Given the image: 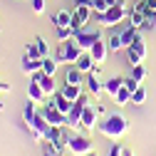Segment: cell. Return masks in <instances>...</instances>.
Listing matches in <instances>:
<instances>
[{"instance_id": "6da1fadb", "label": "cell", "mask_w": 156, "mask_h": 156, "mask_svg": "<svg viewBox=\"0 0 156 156\" xmlns=\"http://www.w3.org/2000/svg\"><path fill=\"white\" fill-rule=\"evenodd\" d=\"M97 129H99V134H102V136H107V139L119 141L122 136L126 134V129H129V122L124 119L122 114H107L104 119H102V124L97 126Z\"/></svg>"}, {"instance_id": "7a4b0ae2", "label": "cell", "mask_w": 156, "mask_h": 156, "mask_svg": "<svg viewBox=\"0 0 156 156\" xmlns=\"http://www.w3.org/2000/svg\"><path fill=\"white\" fill-rule=\"evenodd\" d=\"M84 50L77 45V40L72 37V40H62L60 45H57V52H55V60L57 62H65V65H74L77 60H80V55Z\"/></svg>"}, {"instance_id": "3957f363", "label": "cell", "mask_w": 156, "mask_h": 156, "mask_svg": "<svg viewBox=\"0 0 156 156\" xmlns=\"http://www.w3.org/2000/svg\"><path fill=\"white\" fill-rule=\"evenodd\" d=\"M129 12H131V8L119 3V5H114L112 10H107L104 15H97V17H99V23L104 27H116V25H122L124 20H129Z\"/></svg>"}, {"instance_id": "277c9868", "label": "cell", "mask_w": 156, "mask_h": 156, "mask_svg": "<svg viewBox=\"0 0 156 156\" xmlns=\"http://www.w3.org/2000/svg\"><path fill=\"white\" fill-rule=\"evenodd\" d=\"M144 60H146V42H144V37L139 35L136 40L126 47V62L131 65V67H136V65H144Z\"/></svg>"}, {"instance_id": "5b68a950", "label": "cell", "mask_w": 156, "mask_h": 156, "mask_svg": "<svg viewBox=\"0 0 156 156\" xmlns=\"http://www.w3.org/2000/svg\"><path fill=\"white\" fill-rule=\"evenodd\" d=\"M67 151L74 154V156H84V154L94 151V146H92V139H89V136L72 134V136H69V141H67Z\"/></svg>"}, {"instance_id": "8992f818", "label": "cell", "mask_w": 156, "mask_h": 156, "mask_svg": "<svg viewBox=\"0 0 156 156\" xmlns=\"http://www.w3.org/2000/svg\"><path fill=\"white\" fill-rule=\"evenodd\" d=\"M92 12H94L92 5H74V10H72V20H69V25L74 27V32H80V30L87 27Z\"/></svg>"}, {"instance_id": "52a82bcc", "label": "cell", "mask_w": 156, "mask_h": 156, "mask_svg": "<svg viewBox=\"0 0 156 156\" xmlns=\"http://www.w3.org/2000/svg\"><path fill=\"white\" fill-rule=\"evenodd\" d=\"M87 104H89V94H82L80 99L74 102L72 112L67 114V126H69V129H77V126H80V122H82V112H84Z\"/></svg>"}, {"instance_id": "ba28073f", "label": "cell", "mask_w": 156, "mask_h": 156, "mask_svg": "<svg viewBox=\"0 0 156 156\" xmlns=\"http://www.w3.org/2000/svg\"><path fill=\"white\" fill-rule=\"evenodd\" d=\"M74 40H77V45H80L82 50H92L94 47V42H99L102 40V32L99 30H80V32H74Z\"/></svg>"}, {"instance_id": "9c48e42d", "label": "cell", "mask_w": 156, "mask_h": 156, "mask_svg": "<svg viewBox=\"0 0 156 156\" xmlns=\"http://www.w3.org/2000/svg\"><path fill=\"white\" fill-rule=\"evenodd\" d=\"M40 112L45 114V119H47V124H50V126H67V114H62V112L57 109L52 102H50V104H45Z\"/></svg>"}, {"instance_id": "30bf717a", "label": "cell", "mask_w": 156, "mask_h": 156, "mask_svg": "<svg viewBox=\"0 0 156 156\" xmlns=\"http://www.w3.org/2000/svg\"><path fill=\"white\" fill-rule=\"evenodd\" d=\"M84 84H87V89H89V94H92V97H99V94L104 92V82H99V65H97V67L87 74Z\"/></svg>"}, {"instance_id": "8fae6325", "label": "cell", "mask_w": 156, "mask_h": 156, "mask_svg": "<svg viewBox=\"0 0 156 156\" xmlns=\"http://www.w3.org/2000/svg\"><path fill=\"white\" fill-rule=\"evenodd\" d=\"M27 99H32L35 104H45L47 102V94L42 89V84L35 80V77H30V84H27Z\"/></svg>"}, {"instance_id": "7c38bea8", "label": "cell", "mask_w": 156, "mask_h": 156, "mask_svg": "<svg viewBox=\"0 0 156 156\" xmlns=\"http://www.w3.org/2000/svg\"><path fill=\"white\" fill-rule=\"evenodd\" d=\"M69 136H72V134H67V126H52L50 134H47V139H50L52 144H57L60 149H67Z\"/></svg>"}, {"instance_id": "4fadbf2b", "label": "cell", "mask_w": 156, "mask_h": 156, "mask_svg": "<svg viewBox=\"0 0 156 156\" xmlns=\"http://www.w3.org/2000/svg\"><path fill=\"white\" fill-rule=\"evenodd\" d=\"M97 116H99V114H97V109H94L92 104H87V107H84V112H82V122H80V126H82L84 131L97 129V126H99V124H97Z\"/></svg>"}, {"instance_id": "5bb4252c", "label": "cell", "mask_w": 156, "mask_h": 156, "mask_svg": "<svg viewBox=\"0 0 156 156\" xmlns=\"http://www.w3.org/2000/svg\"><path fill=\"white\" fill-rule=\"evenodd\" d=\"M32 77L42 84V89H45L47 97H55V94H57V84H55V77H52V74H45V72L40 69V72H35Z\"/></svg>"}, {"instance_id": "9a60e30c", "label": "cell", "mask_w": 156, "mask_h": 156, "mask_svg": "<svg viewBox=\"0 0 156 156\" xmlns=\"http://www.w3.org/2000/svg\"><path fill=\"white\" fill-rule=\"evenodd\" d=\"M146 17H149V15L144 12V8L136 3V5L131 8V12H129V25H131V27H136V30H141V27H144V23H146Z\"/></svg>"}, {"instance_id": "2e32d148", "label": "cell", "mask_w": 156, "mask_h": 156, "mask_svg": "<svg viewBox=\"0 0 156 156\" xmlns=\"http://www.w3.org/2000/svg\"><path fill=\"white\" fill-rule=\"evenodd\" d=\"M74 67L80 69V72H84V74H89L94 67H97V62H94V57H92V52L89 50H84L82 55H80V60L74 62Z\"/></svg>"}, {"instance_id": "e0dca14e", "label": "cell", "mask_w": 156, "mask_h": 156, "mask_svg": "<svg viewBox=\"0 0 156 156\" xmlns=\"http://www.w3.org/2000/svg\"><path fill=\"white\" fill-rule=\"evenodd\" d=\"M89 52H92V57H94V62H97V65H104L107 55H109V47H107L104 40H99V42H94V47H92Z\"/></svg>"}, {"instance_id": "ac0fdd59", "label": "cell", "mask_w": 156, "mask_h": 156, "mask_svg": "<svg viewBox=\"0 0 156 156\" xmlns=\"http://www.w3.org/2000/svg\"><path fill=\"white\" fill-rule=\"evenodd\" d=\"M84 72H80L74 65L72 67H67V72H65V84H84Z\"/></svg>"}, {"instance_id": "d6986e66", "label": "cell", "mask_w": 156, "mask_h": 156, "mask_svg": "<svg viewBox=\"0 0 156 156\" xmlns=\"http://www.w3.org/2000/svg\"><path fill=\"white\" fill-rule=\"evenodd\" d=\"M42 69V57H37V60H32L30 55L23 57V72L25 74H35V72H40Z\"/></svg>"}, {"instance_id": "ffe728a7", "label": "cell", "mask_w": 156, "mask_h": 156, "mask_svg": "<svg viewBox=\"0 0 156 156\" xmlns=\"http://www.w3.org/2000/svg\"><path fill=\"white\" fill-rule=\"evenodd\" d=\"M52 104H55L57 109H60L62 114H69V112H72V107H74V102H69V99H67V97H65L62 92H57V94L52 97Z\"/></svg>"}, {"instance_id": "44dd1931", "label": "cell", "mask_w": 156, "mask_h": 156, "mask_svg": "<svg viewBox=\"0 0 156 156\" xmlns=\"http://www.w3.org/2000/svg\"><path fill=\"white\" fill-rule=\"evenodd\" d=\"M65 97H67V99L69 102H77V99H80V97L84 94V89H82V84H62V89H60Z\"/></svg>"}, {"instance_id": "7402d4cb", "label": "cell", "mask_w": 156, "mask_h": 156, "mask_svg": "<svg viewBox=\"0 0 156 156\" xmlns=\"http://www.w3.org/2000/svg\"><path fill=\"white\" fill-rule=\"evenodd\" d=\"M124 87V80L122 77H109V80L104 82V92L109 94V97H116V92H119Z\"/></svg>"}, {"instance_id": "603a6c76", "label": "cell", "mask_w": 156, "mask_h": 156, "mask_svg": "<svg viewBox=\"0 0 156 156\" xmlns=\"http://www.w3.org/2000/svg\"><path fill=\"white\" fill-rule=\"evenodd\" d=\"M119 3H122V0H94V5H92V8H94L97 15H104L107 10H112L114 5H119Z\"/></svg>"}, {"instance_id": "cb8c5ba5", "label": "cell", "mask_w": 156, "mask_h": 156, "mask_svg": "<svg viewBox=\"0 0 156 156\" xmlns=\"http://www.w3.org/2000/svg\"><path fill=\"white\" fill-rule=\"evenodd\" d=\"M119 35H122V42H124V47H129V45L136 40V37H139V30H136V27H131V25H126V27H124Z\"/></svg>"}, {"instance_id": "d4e9b609", "label": "cell", "mask_w": 156, "mask_h": 156, "mask_svg": "<svg viewBox=\"0 0 156 156\" xmlns=\"http://www.w3.org/2000/svg\"><path fill=\"white\" fill-rule=\"evenodd\" d=\"M114 102H116V107H126L129 102H131V89L124 84L119 92H116V97H114Z\"/></svg>"}, {"instance_id": "484cf974", "label": "cell", "mask_w": 156, "mask_h": 156, "mask_svg": "<svg viewBox=\"0 0 156 156\" xmlns=\"http://www.w3.org/2000/svg\"><path fill=\"white\" fill-rule=\"evenodd\" d=\"M42 151H45V156H62L65 149H60L57 144H52L50 139H42Z\"/></svg>"}, {"instance_id": "4316f807", "label": "cell", "mask_w": 156, "mask_h": 156, "mask_svg": "<svg viewBox=\"0 0 156 156\" xmlns=\"http://www.w3.org/2000/svg\"><path fill=\"white\" fill-rule=\"evenodd\" d=\"M69 20H72V12L69 10H60L55 17H52V23L57 25V27H65V25H69Z\"/></svg>"}, {"instance_id": "83f0119b", "label": "cell", "mask_w": 156, "mask_h": 156, "mask_svg": "<svg viewBox=\"0 0 156 156\" xmlns=\"http://www.w3.org/2000/svg\"><path fill=\"white\" fill-rule=\"evenodd\" d=\"M57 65H60V62H57L55 57H50V55H47V57H42V72H45V74H52V77H55Z\"/></svg>"}, {"instance_id": "f1b7e54d", "label": "cell", "mask_w": 156, "mask_h": 156, "mask_svg": "<svg viewBox=\"0 0 156 156\" xmlns=\"http://www.w3.org/2000/svg\"><path fill=\"white\" fill-rule=\"evenodd\" d=\"M107 47H109V52H122V50H126L124 42H122V35H112L109 42H107Z\"/></svg>"}, {"instance_id": "f546056e", "label": "cell", "mask_w": 156, "mask_h": 156, "mask_svg": "<svg viewBox=\"0 0 156 156\" xmlns=\"http://www.w3.org/2000/svg\"><path fill=\"white\" fill-rule=\"evenodd\" d=\"M74 37V27L72 25H65V27H57V40H72Z\"/></svg>"}, {"instance_id": "4dcf8cb0", "label": "cell", "mask_w": 156, "mask_h": 156, "mask_svg": "<svg viewBox=\"0 0 156 156\" xmlns=\"http://www.w3.org/2000/svg\"><path fill=\"white\" fill-rule=\"evenodd\" d=\"M146 102V89L144 87H139V89H136L134 94H131V104H136V107H141Z\"/></svg>"}, {"instance_id": "1f68e13d", "label": "cell", "mask_w": 156, "mask_h": 156, "mask_svg": "<svg viewBox=\"0 0 156 156\" xmlns=\"http://www.w3.org/2000/svg\"><path fill=\"white\" fill-rule=\"evenodd\" d=\"M131 77L136 82H144L146 80V67L144 65H136V67H131Z\"/></svg>"}, {"instance_id": "d6a6232c", "label": "cell", "mask_w": 156, "mask_h": 156, "mask_svg": "<svg viewBox=\"0 0 156 156\" xmlns=\"http://www.w3.org/2000/svg\"><path fill=\"white\" fill-rule=\"evenodd\" d=\"M139 5L144 8L146 15H156V0H139Z\"/></svg>"}, {"instance_id": "836d02e7", "label": "cell", "mask_w": 156, "mask_h": 156, "mask_svg": "<svg viewBox=\"0 0 156 156\" xmlns=\"http://www.w3.org/2000/svg\"><path fill=\"white\" fill-rule=\"evenodd\" d=\"M35 42H37V47H40V55H42V57H47V55H50V47H47V42H45V37L37 35V37H35Z\"/></svg>"}, {"instance_id": "e575fe53", "label": "cell", "mask_w": 156, "mask_h": 156, "mask_svg": "<svg viewBox=\"0 0 156 156\" xmlns=\"http://www.w3.org/2000/svg\"><path fill=\"white\" fill-rule=\"evenodd\" d=\"M25 55H30L32 60H37V57H42V55H40V47H37V42H32V45H27V50H25Z\"/></svg>"}, {"instance_id": "d590c367", "label": "cell", "mask_w": 156, "mask_h": 156, "mask_svg": "<svg viewBox=\"0 0 156 156\" xmlns=\"http://www.w3.org/2000/svg\"><path fill=\"white\" fill-rule=\"evenodd\" d=\"M30 5H32V12H37V15L45 12V0H30Z\"/></svg>"}, {"instance_id": "8d00e7d4", "label": "cell", "mask_w": 156, "mask_h": 156, "mask_svg": "<svg viewBox=\"0 0 156 156\" xmlns=\"http://www.w3.org/2000/svg\"><path fill=\"white\" fill-rule=\"evenodd\" d=\"M107 156H124V146H122V144H112Z\"/></svg>"}, {"instance_id": "74e56055", "label": "cell", "mask_w": 156, "mask_h": 156, "mask_svg": "<svg viewBox=\"0 0 156 156\" xmlns=\"http://www.w3.org/2000/svg\"><path fill=\"white\" fill-rule=\"evenodd\" d=\"M94 109H97V114H102V116H107V109H104V104H99V102H97V104H92Z\"/></svg>"}, {"instance_id": "f35d334b", "label": "cell", "mask_w": 156, "mask_h": 156, "mask_svg": "<svg viewBox=\"0 0 156 156\" xmlns=\"http://www.w3.org/2000/svg\"><path fill=\"white\" fill-rule=\"evenodd\" d=\"M5 92H10V84H5V82H0V97H3Z\"/></svg>"}, {"instance_id": "ab89813d", "label": "cell", "mask_w": 156, "mask_h": 156, "mask_svg": "<svg viewBox=\"0 0 156 156\" xmlns=\"http://www.w3.org/2000/svg\"><path fill=\"white\" fill-rule=\"evenodd\" d=\"M0 109H5V97H0Z\"/></svg>"}, {"instance_id": "60d3db41", "label": "cell", "mask_w": 156, "mask_h": 156, "mask_svg": "<svg viewBox=\"0 0 156 156\" xmlns=\"http://www.w3.org/2000/svg\"><path fill=\"white\" fill-rule=\"evenodd\" d=\"M124 156H134V154H131V151H129V149H124Z\"/></svg>"}, {"instance_id": "b9f144b4", "label": "cell", "mask_w": 156, "mask_h": 156, "mask_svg": "<svg viewBox=\"0 0 156 156\" xmlns=\"http://www.w3.org/2000/svg\"><path fill=\"white\" fill-rule=\"evenodd\" d=\"M84 156H97V151H89V154H84Z\"/></svg>"}]
</instances>
